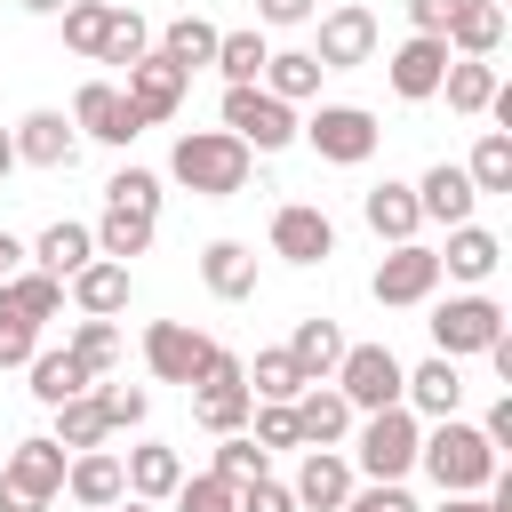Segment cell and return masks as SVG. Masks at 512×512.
I'll use <instances>...</instances> for the list:
<instances>
[{"label":"cell","mask_w":512,"mask_h":512,"mask_svg":"<svg viewBox=\"0 0 512 512\" xmlns=\"http://www.w3.org/2000/svg\"><path fill=\"white\" fill-rule=\"evenodd\" d=\"M416 472H424L440 496H480V488L504 472V456L488 448L480 424H464V416H432L424 440H416Z\"/></svg>","instance_id":"cell-1"},{"label":"cell","mask_w":512,"mask_h":512,"mask_svg":"<svg viewBox=\"0 0 512 512\" xmlns=\"http://www.w3.org/2000/svg\"><path fill=\"white\" fill-rule=\"evenodd\" d=\"M248 168H256V152H248L232 128H184L176 152H168V176H176L192 200H232V192H248Z\"/></svg>","instance_id":"cell-2"},{"label":"cell","mask_w":512,"mask_h":512,"mask_svg":"<svg viewBox=\"0 0 512 512\" xmlns=\"http://www.w3.org/2000/svg\"><path fill=\"white\" fill-rule=\"evenodd\" d=\"M416 440H424V416L408 400L368 408V416H352V472L360 480H408L416 472Z\"/></svg>","instance_id":"cell-3"},{"label":"cell","mask_w":512,"mask_h":512,"mask_svg":"<svg viewBox=\"0 0 512 512\" xmlns=\"http://www.w3.org/2000/svg\"><path fill=\"white\" fill-rule=\"evenodd\" d=\"M296 136H304L328 168H360V160H376V144H384V128H376L368 104H312V120H296Z\"/></svg>","instance_id":"cell-4"},{"label":"cell","mask_w":512,"mask_h":512,"mask_svg":"<svg viewBox=\"0 0 512 512\" xmlns=\"http://www.w3.org/2000/svg\"><path fill=\"white\" fill-rule=\"evenodd\" d=\"M432 352L440 360H472V352H488L496 336H504V304L488 296V288H464V296H448V304H432Z\"/></svg>","instance_id":"cell-5"},{"label":"cell","mask_w":512,"mask_h":512,"mask_svg":"<svg viewBox=\"0 0 512 512\" xmlns=\"http://www.w3.org/2000/svg\"><path fill=\"white\" fill-rule=\"evenodd\" d=\"M224 128L256 152V160H272V152H288L296 144V104H280L272 88H224Z\"/></svg>","instance_id":"cell-6"},{"label":"cell","mask_w":512,"mask_h":512,"mask_svg":"<svg viewBox=\"0 0 512 512\" xmlns=\"http://www.w3.org/2000/svg\"><path fill=\"white\" fill-rule=\"evenodd\" d=\"M368 296H376L384 312L432 304V296H440V248H424V240H392V248H384V264L368 272Z\"/></svg>","instance_id":"cell-7"},{"label":"cell","mask_w":512,"mask_h":512,"mask_svg":"<svg viewBox=\"0 0 512 512\" xmlns=\"http://www.w3.org/2000/svg\"><path fill=\"white\" fill-rule=\"evenodd\" d=\"M400 376H408V368H400L392 344H344V360H336L328 384L352 400V416H368V408H392V400H400Z\"/></svg>","instance_id":"cell-8"},{"label":"cell","mask_w":512,"mask_h":512,"mask_svg":"<svg viewBox=\"0 0 512 512\" xmlns=\"http://www.w3.org/2000/svg\"><path fill=\"white\" fill-rule=\"evenodd\" d=\"M208 352H216V336H200L192 320H152L144 328V368L160 376V384H200V368H208Z\"/></svg>","instance_id":"cell-9"},{"label":"cell","mask_w":512,"mask_h":512,"mask_svg":"<svg viewBox=\"0 0 512 512\" xmlns=\"http://www.w3.org/2000/svg\"><path fill=\"white\" fill-rule=\"evenodd\" d=\"M264 240H272V256H280V264H296V272L336 256V224H328V208H312V200L272 208V232H264Z\"/></svg>","instance_id":"cell-10"},{"label":"cell","mask_w":512,"mask_h":512,"mask_svg":"<svg viewBox=\"0 0 512 512\" xmlns=\"http://www.w3.org/2000/svg\"><path fill=\"white\" fill-rule=\"evenodd\" d=\"M440 72H448V40L440 32H408L392 56H384V80L400 104H432L440 96Z\"/></svg>","instance_id":"cell-11"},{"label":"cell","mask_w":512,"mask_h":512,"mask_svg":"<svg viewBox=\"0 0 512 512\" xmlns=\"http://www.w3.org/2000/svg\"><path fill=\"white\" fill-rule=\"evenodd\" d=\"M184 88H192V72H184V64H168L160 48H144V56L128 64V88H120V96L136 104V120H144V128H160V120H176Z\"/></svg>","instance_id":"cell-12"},{"label":"cell","mask_w":512,"mask_h":512,"mask_svg":"<svg viewBox=\"0 0 512 512\" xmlns=\"http://www.w3.org/2000/svg\"><path fill=\"white\" fill-rule=\"evenodd\" d=\"M72 128H80V144H136V136H144L136 104H128L112 80H80V96H72Z\"/></svg>","instance_id":"cell-13"},{"label":"cell","mask_w":512,"mask_h":512,"mask_svg":"<svg viewBox=\"0 0 512 512\" xmlns=\"http://www.w3.org/2000/svg\"><path fill=\"white\" fill-rule=\"evenodd\" d=\"M312 56H320V72H360V64H376V16L368 8H328L320 16V40H312Z\"/></svg>","instance_id":"cell-14"},{"label":"cell","mask_w":512,"mask_h":512,"mask_svg":"<svg viewBox=\"0 0 512 512\" xmlns=\"http://www.w3.org/2000/svg\"><path fill=\"white\" fill-rule=\"evenodd\" d=\"M8 136H16V168H48V176H56V168L80 160V128H72V112H48V104H40V112H24Z\"/></svg>","instance_id":"cell-15"},{"label":"cell","mask_w":512,"mask_h":512,"mask_svg":"<svg viewBox=\"0 0 512 512\" xmlns=\"http://www.w3.org/2000/svg\"><path fill=\"white\" fill-rule=\"evenodd\" d=\"M288 416H296V440H304V448H344V440H352V400H344L328 376H312V384L288 400Z\"/></svg>","instance_id":"cell-16"},{"label":"cell","mask_w":512,"mask_h":512,"mask_svg":"<svg viewBox=\"0 0 512 512\" xmlns=\"http://www.w3.org/2000/svg\"><path fill=\"white\" fill-rule=\"evenodd\" d=\"M352 488H360V472H352L344 448H304V464H296V480H288L296 512H336Z\"/></svg>","instance_id":"cell-17"},{"label":"cell","mask_w":512,"mask_h":512,"mask_svg":"<svg viewBox=\"0 0 512 512\" xmlns=\"http://www.w3.org/2000/svg\"><path fill=\"white\" fill-rule=\"evenodd\" d=\"M64 496H72L80 512H104V504H120V496H128L120 448H72V464H64Z\"/></svg>","instance_id":"cell-18"},{"label":"cell","mask_w":512,"mask_h":512,"mask_svg":"<svg viewBox=\"0 0 512 512\" xmlns=\"http://www.w3.org/2000/svg\"><path fill=\"white\" fill-rule=\"evenodd\" d=\"M416 208H424V224H472L480 192H472L464 160H432V168L416 176Z\"/></svg>","instance_id":"cell-19"},{"label":"cell","mask_w":512,"mask_h":512,"mask_svg":"<svg viewBox=\"0 0 512 512\" xmlns=\"http://www.w3.org/2000/svg\"><path fill=\"white\" fill-rule=\"evenodd\" d=\"M400 400H408L424 424H432V416H464V368L432 352V360H416V368L400 376Z\"/></svg>","instance_id":"cell-20"},{"label":"cell","mask_w":512,"mask_h":512,"mask_svg":"<svg viewBox=\"0 0 512 512\" xmlns=\"http://www.w3.org/2000/svg\"><path fill=\"white\" fill-rule=\"evenodd\" d=\"M360 216H368V232L392 248V240H416L424 232V208H416V184H400V176H384V184H368L360 192Z\"/></svg>","instance_id":"cell-21"},{"label":"cell","mask_w":512,"mask_h":512,"mask_svg":"<svg viewBox=\"0 0 512 512\" xmlns=\"http://www.w3.org/2000/svg\"><path fill=\"white\" fill-rule=\"evenodd\" d=\"M200 288L216 304H248L256 296V248L248 240H208L200 248Z\"/></svg>","instance_id":"cell-22"},{"label":"cell","mask_w":512,"mask_h":512,"mask_svg":"<svg viewBox=\"0 0 512 512\" xmlns=\"http://www.w3.org/2000/svg\"><path fill=\"white\" fill-rule=\"evenodd\" d=\"M128 264H112V256H88L72 280H64V296H72V312H96V320H120L128 312Z\"/></svg>","instance_id":"cell-23"},{"label":"cell","mask_w":512,"mask_h":512,"mask_svg":"<svg viewBox=\"0 0 512 512\" xmlns=\"http://www.w3.org/2000/svg\"><path fill=\"white\" fill-rule=\"evenodd\" d=\"M64 464H72V456H64L48 432H32V440H16V448L0 456V480H16V488H32V496L56 504V496H64Z\"/></svg>","instance_id":"cell-24"},{"label":"cell","mask_w":512,"mask_h":512,"mask_svg":"<svg viewBox=\"0 0 512 512\" xmlns=\"http://www.w3.org/2000/svg\"><path fill=\"white\" fill-rule=\"evenodd\" d=\"M496 264H504V240H496L488 224H448V248H440V280H464V288H480Z\"/></svg>","instance_id":"cell-25"},{"label":"cell","mask_w":512,"mask_h":512,"mask_svg":"<svg viewBox=\"0 0 512 512\" xmlns=\"http://www.w3.org/2000/svg\"><path fill=\"white\" fill-rule=\"evenodd\" d=\"M120 472H128V496L168 504V496H176V480H184V456H176L168 440H136V448H120Z\"/></svg>","instance_id":"cell-26"},{"label":"cell","mask_w":512,"mask_h":512,"mask_svg":"<svg viewBox=\"0 0 512 512\" xmlns=\"http://www.w3.org/2000/svg\"><path fill=\"white\" fill-rule=\"evenodd\" d=\"M496 64L488 56H448V72H440V96H448V112H464V120H480L488 104H496Z\"/></svg>","instance_id":"cell-27"},{"label":"cell","mask_w":512,"mask_h":512,"mask_svg":"<svg viewBox=\"0 0 512 512\" xmlns=\"http://www.w3.org/2000/svg\"><path fill=\"white\" fill-rule=\"evenodd\" d=\"M88 256H96V232H88V224H72V216H56V224L24 248V264H40V272H56V280H72Z\"/></svg>","instance_id":"cell-28"},{"label":"cell","mask_w":512,"mask_h":512,"mask_svg":"<svg viewBox=\"0 0 512 512\" xmlns=\"http://www.w3.org/2000/svg\"><path fill=\"white\" fill-rule=\"evenodd\" d=\"M440 40H448V56H496L504 48V8L496 0H456Z\"/></svg>","instance_id":"cell-29"},{"label":"cell","mask_w":512,"mask_h":512,"mask_svg":"<svg viewBox=\"0 0 512 512\" xmlns=\"http://www.w3.org/2000/svg\"><path fill=\"white\" fill-rule=\"evenodd\" d=\"M320 80H328V72H320V56H312V48H272L256 88H272L280 104H312V96H320Z\"/></svg>","instance_id":"cell-30"},{"label":"cell","mask_w":512,"mask_h":512,"mask_svg":"<svg viewBox=\"0 0 512 512\" xmlns=\"http://www.w3.org/2000/svg\"><path fill=\"white\" fill-rule=\"evenodd\" d=\"M24 376H32V400H40V408H56V400H72V392H88V384H96V376H88V360H80L72 344H64V352H32V360H24Z\"/></svg>","instance_id":"cell-31"},{"label":"cell","mask_w":512,"mask_h":512,"mask_svg":"<svg viewBox=\"0 0 512 512\" xmlns=\"http://www.w3.org/2000/svg\"><path fill=\"white\" fill-rule=\"evenodd\" d=\"M0 304L24 312V320H64V280L40 272V264H16V272L0 280Z\"/></svg>","instance_id":"cell-32"},{"label":"cell","mask_w":512,"mask_h":512,"mask_svg":"<svg viewBox=\"0 0 512 512\" xmlns=\"http://www.w3.org/2000/svg\"><path fill=\"white\" fill-rule=\"evenodd\" d=\"M96 256H112V264H136L144 248H152V232H160V216H136V208H104L96 224Z\"/></svg>","instance_id":"cell-33"},{"label":"cell","mask_w":512,"mask_h":512,"mask_svg":"<svg viewBox=\"0 0 512 512\" xmlns=\"http://www.w3.org/2000/svg\"><path fill=\"white\" fill-rule=\"evenodd\" d=\"M288 360H296L304 376H336V360H344V328L320 320V312H304V320L288 328Z\"/></svg>","instance_id":"cell-34"},{"label":"cell","mask_w":512,"mask_h":512,"mask_svg":"<svg viewBox=\"0 0 512 512\" xmlns=\"http://www.w3.org/2000/svg\"><path fill=\"white\" fill-rule=\"evenodd\" d=\"M48 416H56V432H48V440H56L64 456H72V448H104V440H112V424H104V408H96V384H88V392H72V400H56Z\"/></svg>","instance_id":"cell-35"},{"label":"cell","mask_w":512,"mask_h":512,"mask_svg":"<svg viewBox=\"0 0 512 512\" xmlns=\"http://www.w3.org/2000/svg\"><path fill=\"white\" fill-rule=\"evenodd\" d=\"M240 376H248V400H296L312 376L288 360V344H264L256 360H240Z\"/></svg>","instance_id":"cell-36"},{"label":"cell","mask_w":512,"mask_h":512,"mask_svg":"<svg viewBox=\"0 0 512 512\" xmlns=\"http://www.w3.org/2000/svg\"><path fill=\"white\" fill-rule=\"evenodd\" d=\"M264 56H272V40L248 24V32H216V72H224V88H248V80H264Z\"/></svg>","instance_id":"cell-37"},{"label":"cell","mask_w":512,"mask_h":512,"mask_svg":"<svg viewBox=\"0 0 512 512\" xmlns=\"http://www.w3.org/2000/svg\"><path fill=\"white\" fill-rule=\"evenodd\" d=\"M152 48H160L168 64H184V72H200V64L216 56V24H208V16H168Z\"/></svg>","instance_id":"cell-38"},{"label":"cell","mask_w":512,"mask_h":512,"mask_svg":"<svg viewBox=\"0 0 512 512\" xmlns=\"http://www.w3.org/2000/svg\"><path fill=\"white\" fill-rule=\"evenodd\" d=\"M248 408H256L248 384H200V392H192V416H200V432H216V440H224V432H248Z\"/></svg>","instance_id":"cell-39"},{"label":"cell","mask_w":512,"mask_h":512,"mask_svg":"<svg viewBox=\"0 0 512 512\" xmlns=\"http://www.w3.org/2000/svg\"><path fill=\"white\" fill-rule=\"evenodd\" d=\"M112 8H120V0H64V8H56V16H64V48L96 64V48H104V32H112Z\"/></svg>","instance_id":"cell-40"},{"label":"cell","mask_w":512,"mask_h":512,"mask_svg":"<svg viewBox=\"0 0 512 512\" xmlns=\"http://www.w3.org/2000/svg\"><path fill=\"white\" fill-rule=\"evenodd\" d=\"M464 176H472V192H512V128H480Z\"/></svg>","instance_id":"cell-41"},{"label":"cell","mask_w":512,"mask_h":512,"mask_svg":"<svg viewBox=\"0 0 512 512\" xmlns=\"http://www.w3.org/2000/svg\"><path fill=\"white\" fill-rule=\"evenodd\" d=\"M72 352L88 360V376H112V368H120V352H128V336H120V320L80 312V320H72Z\"/></svg>","instance_id":"cell-42"},{"label":"cell","mask_w":512,"mask_h":512,"mask_svg":"<svg viewBox=\"0 0 512 512\" xmlns=\"http://www.w3.org/2000/svg\"><path fill=\"white\" fill-rule=\"evenodd\" d=\"M208 472H216V480H232V488H248V480H264V472H272V456H264V448H256L248 432H224V440H216V464H208Z\"/></svg>","instance_id":"cell-43"},{"label":"cell","mask_w":512,"mask_h":512,"mask_svg":"<svg viewBox=\"0 0 512 512\" xmlns=\"http://www.w3.org/2000/svg\"><path fill=\"white\" fill-rule=\"evenodd\" d=\"M144 48H152V24H144L136 8H112V32H104V48H96V64H120V72H128V64H136Z\"/></svg>","instance_id":"cell-44"},{"label":"cell","mask_w":512,"mask_h":512,"mask_svg":"<svg viewBox=\"0 0 512 512\" xmlns=\"http://www.w3.org/2000/svg\"><path fill=\"white\" fill-rule=\"evenodd\" d=\"M168 504H176V512H240V488H232V480H216V472H184Z\"/></svg>","instance_id":"cell-45"},{"label":"cell","mask_w":512,"mask_h":512,"mask_svg":"<svg viewBox=\"0 0 512 512\" xmlns=\"http://www.w3.org/2000/svg\"><path fill=\"white\" fill-rule=\"evenodd\" d=\"M104 208H136V216H160V176L128 160V168H120V176L104 184Z\"/></svg>","instance_id":"cell-46"},{"label":"cell","mask_w":512,"mask_h":512,"mask_svg":"<svg viewBox=\"0 0 512 512\" xmlns=\"http://www.w3.org/2000/svg\"><path fill=\"white\" fill-rule=\"evenodd\" d=\"M248 440H256L264 456H280V448H304V440H296V416H288V400H256V408H248Z\"/></svg>","instance_id":"cell-47"},{"label":"cell","mask_w":512,"mask_h":512,"mask_svg":"<svg viewBox=\"0 0 512 512\" xmlns=\"http://www.w3.org/2000/svg\"><path fill=\"white\" fill-rule=\"evenodd\" d=\"M96 408H104L112 432H136V424L152 416V392H144V384H96Z\"/></svg>","instance_id":"cell-48"},{"label":"cell","mask_w":512,"mask_h":512,"mask_svg":"<svg viewBox=\"0 0 512 512\" xmlns=\"http://www.w3.org/2000/svg\"><path fill=\"white\" fill-rule=\"evenodd\" d=\"M336 512H424V504H416L400 480H360V488H352Z\"/></svg>","instance_id":"cell-49"},{"label":"cell","mask_w":512,"mask_h":512,"mask_svg":"<svg viewBox=\"0 0 512 512\" xmlns=\"http://www.w3.org/2000/svg\"><path fill=\"white\" fill-rule=\"evenodd\" d=\"M32 352H40V320H24V312L0 304V368H24Z\"/></svg>","instance_id":"cell-50"},{"label":"cell","mask_w":512,"mask_h":512,"mask_svg":"<svg viewBox=\"0 0 512 512\" xmlns=\"http://www.w3.org/2000/svg\"><path fill=\"white\" fill-rule=\"evenodd\" d=\"M240 512H296V496H288V480H272V472H264V480H248V488H240Z\"/></svg>","instance_id":"cell-51"},{"label":"cell","mask_w":512,"mask_h":512,"mask_svg":"<svg viewBox=\"0 0 512 512\" xmlns=\"http://www.w3.org/2000/svg\"><path fill=\"white\" fill-rule=\"evenodd\" d=\"M320 0H256V24H312Z\"/></svg>","instance_id":"cell-52"},{"label":"cell","mask_w":512,"mask_h":512,"mask_svg":"<svg viewBox=\"0 0 512 512\" xmlns=\"http://www.w3.org/2000/svg\"><path fill=\"white\" fill-rule=\"evenodd\" d=\"M480 432H488V448H496V456L512 448V392H504V400H496V408L480 416Z\"/></svg>","instance_id":"cell-53"},{"label":"cell","mask_w":512,"mask_h":512,"mask_svg":"<svg viewBox=\"0 0 512 512\" xmlns=\"http://www.w3.org/2000/svg\"><path fill=\"white\" fill-rule=\"evenodd\" d=\"M448 16H456V0H408V24L416 32H448Z\"/></svg>","instance_id":"cell-54"},{"label":"cell","mask_w":512,"mask_h":512,"mask_svg":"<svg viewBox=\"0 0 512 512\" xmlns=\"http://www.w3.org/2000/svg\"><path fill=\"white\" fill-rule=\"evenodd\" d=\"M0 512H48V496H32V488H16V480H0Z\"/></svg>","instance_id":"cell-55"},{"label":"cell","mask_w":512,"mask_h":512,"mask_svg":"<svg viewBox=\"0 0 512 512\" xmlns=\"http://www.w3.org/2000/svg\"><path fill=\"white\" fill-rule=\"evenodd\" d=\"M16 264H24V240H16V232H0V280H8Z\"/></svg>","instance_id":"cell-56"},{"label":"cell","mask_w":512,"mask_h":512,"mask_svg":"<svg viewBox=\"0 0 512 512\" xmlns=\"http://www.w3.org/2000/svg\"><path fill=\"white\" fill-rule=\"evenodd\" d=\"M432 512H496V504H488V496H440Z\"/></svg>","instance_id":"cell-57"},{"label":"cell","mask_w":512,"mask_h":512,"mask_svg":"<svg viewBox=\"0 0 512 512\" xmlns=\"http://www.w3.org/2000/svg\"><path fill=\"white\" fill-rule=\"evenodd\" d=\"M8 176H16V136L0 128V184H8Z\"/></svg>","instance_id":"cell-58"},{"label":"cell","mask_w":512,"mask_h":512,"mask_svg":"<svg viewBox=\"0 0 512 512\" xmlns=\"http://www.w3.org/2000/svg\"><path fill=\"white\" fill-rule=\"evenodd\" d=\"M16 8H24V16H56L64 0H16Z\"/></svg>","instance_id":"cell-59"},{"label":"cell","mask_w":512,"mask_h":512,"mask_svg":"<svg viewBox=\"0 0 512 512\" xmlns=\"http://www.w3.org/2000/svg\"><path fill=\"white\" fill-rule=\"evenodd\" d=\"M104 512H152V504H144V496H120V504H104Z\"/></svg>","instance_id":"cell-60"}]
</instances>
